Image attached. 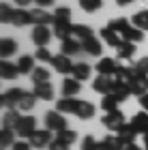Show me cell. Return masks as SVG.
Instances as JSON below:
<instances>
[{
    "instance_id": "6da1fadb",
    "label": "cell",
    "mask_w": 148,
    "mask_h": 150,
    "mask_svg": "<svg viewBox=\"0 0 148 150\" xmlns=\"http://www.w3.org/2000/svg\"><path fill=\"white\" fill-rule=\"evenodd\" d=\"M56 110H58L60 114H75L77 118H82V120H90L92 116H95V112H97L92 103L82 101V99H73V97L58 99Z\"/></svg>"
},
{
    "instance_id": "7a4b0ae2",
    "label": "cell",
    "mask_w": 148,
    "mask_h": 150,
    "mask_svg": "<svg viewBox=\"0 0 148 150\" xmlns=\"http://www.w3.org/2000/svg\"><path fill=\"white\" fill-rule=\"evenodd\" d=\"M110 28H114L118 32L120 37H123V41H131V43H140V41L144 39V30H140L137 26H133L129 24V19H125V17H118V19H112L110 24Z\"/></svg>"
},
{
    "instance_id": "3957f363",
    "label": "cell",
    "mask_w": 148,
    "mask_h": 150,
    "mask_svg": "<svg viewBox=\"0 0 148 150\" xmlns=\"http://www.w3.org/2000/svg\"><path fill=\"white\" fill-rule=\"evenodd\" d=\"M45 129L56 131V133L64 131V129H67V118H64V116L60 114L58 110H52V112L45 114Z\"/></svg>"
},
{
    "instance_id": "277c9868",
    "label": "cell",
    "mask_w": 148,
    "mask_h": 150,
    "mask_svg": "<svg viewBox=\"0 0 148 150\" xmlns=\"http://www.w3.org/2000/svg\"><path fill=\"white\" fill-rule=\"evenodd\" d=\"M37 131V120L35 116H22V120L15 127V135H19L22 139H30V135Z\"/></svg>"
},
{
    "instance_id": "5b68a950",
    "label": "cell",
    "mask_w": 148,
    "mask_h": 150,
    "mask_svg": "<svg viewBox=\"0 0 148 150\" xmlns=\"http://www.w3.org/2000/svg\"><path fill=\"white\" fill-rule=\"evenodd\" d=\"M114 86H116L114 75H97V79L92 81V90H95V92H101L103 97L114 92Z\"/></svg>"
},
{
    "instance_id": "8992f818",
    "label": "cell",
    "mask_w": 148,
    "mask_h": 150,
    "mask_svg": "<svg viewBox=\"0 0 148 150\" xmlns=\"http://www.w3.org/2000/svg\"><path fill=\"white\" fill-rule=\"evenodd\" d=\"M24 94H26V90H22V88H11V90H6V92L2 94L0 103H2L4 110H13V107L19 105V101H22Z\"/></svg>"
},
{
    "instance_id": "52a82bcc",
    "label": "cell",
    "mask_w": 148,
    "mask_h": 150,
    "mask_svg": "<svg viewBox=\"0 0 148 150\" xmlns=\"http://www.w3.org/2000/svg\"><path fill=\"white\" fill-rule=\"evenodd\" d=\"M123 125H127V122H125V114L120 112V110L107 112V114L103 116V127H105V129H110V131H114V133H116Z\"/></svg>"
},
{
    "instance_id": "ba28073f",
    "label": "cell",
    "mask_w": 148,
    "mask_h": 150,
    "mask_svg": "<svg viewBox=\"0 0 148 150\" xmlns=\"http://www.w3.org/2000/svg\"><path fill=\"white\" fill-rule=\"evenodd\" d=\"M129 90H131V94H135V97H144V94H148V75L135 73L133 79L129 81Z\"/></svg>"
},
{
    "instance_id": "9c48e42d",
    "label": "cell",
    "mask_w": 148,
    "mask_h": 150,
    "mask_svg": "<svg viewBox=\"0 0 148 150\" xmlns=\"http://www.w3.org/2000/svg\"><path fill=\"white\" fill-rule=\"evenodd\" d=\"M30 144H32V148H50V144H52V131L50 129H41V131H35L30 135Z\"/></svg>"
},
{
    "instance_id": "30bf717a",
    "label": "cell",
    "mask_w": 148,
    "mask_h": 150,
    "mask_svg": "<svg viewBox=\"0 0 148 150\" xmlns=\"http://www.w3.org/2000/svg\"><path fill=\"white\" fill-rule=\"evenodd\" d=\"M50 64H54V71H56V73H62V75L73 73V67H75V64L71 62V58L64 56V54H58V56H54Z\"/></svg>"
},
{
    "instance_id": "8fae6325",
    "label": "cell",
    "mask_w": 148,
    "mask_h": 150,
    "mask_svg": "<svg viewBox=\"0 0 148 150\" xmlns=\"http://www.w3.org/2000/svg\"><path fill=\"white\" fill-rule=\"evenodd\" d=\"M52 39V32L47 26H35V30H32V43H35L37 47H47Z\"/></svg>"
},
{
    "instance_id": "7c38bea8",
    "label": "cell",
    "mask_w": 148,
    "mask_h": 150,
    "mask_svg": "<svg viewBox=\"0 0 148 150\" xmlns=\"http://www.w3.org/2000/svg\"><path fill=\"white\" fill-rule=\"evenodd\" d=\"M116 135H118V137L125 142V146H127V144H135V137H137V129L133 127L131 122H127V125H123V127H120L118 131H116Z\"/></svg>"
},
{
    "instance_id": "4fadbf2b",
    "label": "cell",
    "mask_w": 148,
    "mask_h": 150,
    "mask_svg": "<svg viewBox=\"0 0 148 150\" xmlns=\"http://www.w3.org/2000/svg\"><path fill=\"white\" fill-rule=\"evenodd\" d=\"M99 150H125V142L118 135H105L99 142Z\"/></svg>"
},
{
    "instance_id": "5bb4252c",
    "label": "cell",
    "mask_w": 148,
    "mask_h": 150,
    "mask_svg": "<svg viewBox=\"0 0 148 150\" xmlns=\"http://www.w3.org/2000/svg\"><path fill=\"white\" fill-rule=\"evenodd\" d=\"M19 120H22V116H19L17 107H13V110H4V114H2V129H13V131H15V127H17Z\"/></svg>"
},
{
    "instance_id": "9a60e30c",
    "label": "cell",
    "mask_w": 148,
    "mask_h": 150,
    "mask_svg": "<svg viewBox=\"0 0 148 150\" xmlns=\"http://www.w3.org/2000/svg\"><path fill=\"white\" fill-rule=\"evenodd\" d=\"M82 52V41L75 39V37H69L62 41V47H60V54L64 56H73V54H79Z\"/></svg>"
},
{
    "instance_id": "2e32d148",
    "label": "cell",
    "mask_w": 148,
    "mask_h": 150,
    "mask_svg": "<svg viewBox=\"0 0 148 150\" xmlns=\"http://www.w3.org/2000/svg\"><path fill=\"white\" fill-rule=\"evenodd\" d=\"M118 67L120 64L114 58H101L99 62H97V73L99 75H114V73L118 71Z\"/></svg>"
},
{
    "instance_id": "e0dca14e",
    "label": "cell",
    "mask_w": 148,
    "mask_h": 150,
    "mask_svg": "<svg viewBox=\"0 0 148 150\" xmlns=\"http://www.w3.org/2000/svg\"><path fill=\"white\" fill-rule=\"evenodd\" d=\"M11 24H13V26H28V24H32L30 11H28V9H13Z\"/></svg>"
},
{
    "instance_id": "ac0fdd59",
    "label": "cell",
    "mask_w": 148,
    "mask_h": 150,
    "mask_svg": "<svg viewBox=\"0 0 148 150\" xmlns=\"http://www.w3.org/2000/svg\"><path fill=\"white\" fill-rule=\"evenodd\" d=\"M30 17H32V24H35V26L54 24V15H52V13H45V9H35V11H30Z\"/></svg>"
},
{
    "instance_id": "d6986e66",
    "label": "cell",
    "mask_w": 148,
    "mask_h": 150,
    "mask_svg": "<svg viewBox=\"0 0 148 150\" xmlns=\"http://www.w3.org/2000/svg\"><path fill=\"white\" fill-rule=\"evenodd\" d=\"M82 90V81H77L75 77H67L62 81V97H75Z\"/></svg>"
},
{
    "instance_id": "ffe728a7",
    "label": "cell",
    "mask_w": 148,
    "mask_h": 150,
    "mask_svg": "<svg viewBox=\"0 0 148 150\" xmlns=\"http://www.w3.org/2000/svg\"><path fill=\"white\" fill-rule=\"evenodd\" d=\"M101 39L105 41L110 47H118L120 43H123V39H120V35L114 28H110V26H105V28H101Z\"/></svg>"
},
{
    "instance_id": "44dd1931",
    "label": "cell",
    "mask_w": 148,
    "mask_h": 150,
    "mask_svg": "<svg viewBox=\"0 0 148 150\" xmlns=\"http://www.w3.org/2000/svg\"><path fill=\"white\" fill-rule=\"evenodd\" d=\"M32 92H35L37 99H43V101H52L54 99V88H52L50 81H45V84H35Z\"/></svg>"
},
{
    "instance_id": "7402d4cb",
    "label": "cell",
    "mask_w": 148,
    "mask_h": 150,
    "mask_svg": "<svg viewBox=\"0 0 148 150\" xmlns=\"http://www.w3.org/2000/svg\"><path fill=\"white\" fill-rule=\"evenodd\" d=\"M116 56L120 60H131L135 56V43H131V41H123L118 47H116Z\"/></svg>"
},
{
    "instance_id": "603a6c76",
    "label": "cell",
    "mask_w": 148,
    "mask_h": 150,
    "mask_svg": "<svg viewBox=\"0 0 148 150\" xmlns=\"http://www.w3.org/2000/svg\"><path fill=\"white\" fill-rule=\"evenodd\" d=\"M82 50H84L86 54H90V56H101L103 47H101V41H99L97 37H90V39L82 41Z\"/></svg>"
},
{
    "instance_id": "cb8c5ba5",
    "label": "cell",
    "mask_w": 148,
    "mask_h": 150,
    "mask_svg": "<svg viewBox=\"0 0 148 150\" xmlns=\"http://www.w3.org/2000/svg\"><path fill=\"white\" fill-rule=\"evenodd\" d=\"M17 73H19L17 64H11L9 60H2V62H0V77H2V79L11 81V79H15Z\"/></svg>"
},
{
    "instance_id": "d4e9b609",
    "label": "cell",
    "mask_w": 148,
    "mask_h": 150,
    "mask_svg": "<svg viewBox=\"0 0 148 150\" xmlns=\"http://www.w3.org/2000/svg\"><path fill=\"white\" fill-rule=\"evenodd\" d=\"M131 125L137 129V133H148V112H140L133 116Z\"/></svg>"
},
{
    "instance_id": "484cf974",
    "label": "cell",
    "mask_w": 148,
    "mask_h": 150,
    "mask_svg": "<svg viewBox=\"0 0 148 150\" xmlns=\"http://www.w3.org/2000/svg\"><path fill=\"white\" fill-rule=\"evenodd\" d=\"M35 56H22V58H19V62H17V69H19V73H22V75H28V73H32V71H35L37 69V67H35Z\"/></svg>"
},
{
    "instance_id": "4316f807",
    "label": "cell",
    "mask_w": 148,
    "mask_h": 150,
    "mask_svg": "<svg viewBox=\"0 0 148 150\" xmlns=\"http://www.w3.org/2000/svg\"><path fill=\"white\" fill-rule=\"evenodd\" d=\"M17 52V43L13 39H2L0 41V56H2V60H6L11 56V54Z\"/></svg>"
},
{
    "instance_id": "83f0119b",
    "label": "cell",
    "mask_w": 148,
    "mask_h": 150,
    "mask_svg": "<svg viewBox=\"0 0 148 150\" xmlns=\"http://www.w3.org/2000/svg\"><path fill=\"white\" fill-rule=\"evenodd\" d=\"M54 37H58L60 41L73 37V24H54Z\"/></svg>"
},
{
    "instance_id": "f1b7e54d",
    "label": "cell",
    "mask_w": 148,
    "mask_h": 150,
    "mask_svg": "<svg viewBox=\"0 0 148 150\" xmlns=\"http://www.w3.org/2000/svg\"><path fill=\"white\" fill-rule=\"evenodd\" d=\"M73 37L79 39V41H86V39H90L95 35H92L90 26H86V24H73Z\"/></svg>"
},
{
    "instance_id": "f546056e",
    "label": "cell",
    "mask_w": 148,
    "mask_h": 150,
    "mask_svg": "<svg viewBox=\"0 0 148 150\" xmlns=\"http://www.w3.org/2000/svg\"><path fill=\"white\" fill-rule=\"evenodd\" d=\"M90 64H86V62H77L75 67H73V77H75L77 81H84V79H88L90 77Z\"/></svg>"
},
{
    "instance_id": "4dcf8cb0",
    "label": "cell",
    "mask_w": 148,
    "mask_h": 150,
    "mask_svg": "<svg viewBox=\"0 0 148 150\" xmlns=\"http://www.w3.org/2000/svg\"><path fill=\"white\" fill-rule=\"evenodd\" d=\"M54 24H71V9L69 6H58L54 11Z\"/></svg>"
},
{
    "instance_id": "1f68e13d",
    "label": "cell",
    "mask_w": 148,
    "mask_h": 150,
    "mask_svg": "<svg viewBox=\"0 0 148 150\" xmlns=\"http://www.w3.org/2000/svg\"><path fill=\"white\" fill-rule=\"evenodd\" d=\"M131 24H133V26H137L140 30H148V9H142V11H137L135 15H133Z\"/></svg>"
},
{
    "instance_id": "d6a6232c",
    "label": "cell",
    "mask_w": 148,
    "mask_h": 150,
    "mask_svg": "<svg viewBox=\"0 0 148 150\" xmlns=\"http://www.w3.org/2000/svg\"><path fill=\"white\" fill-rule=\"evenodd\" d=\"M35 103H37V97H35V92H26L24 97H22V101H19L17 110H19V112H30L32 107H35Z\"/></svg>"
},
{
    "instance_id": "836d02e7",
    "label": "cell",
    "mask_w": 148,
    "mask_h": 150,
    "mask_svg": "<svg viewBox=\"0 0 148 150\" xmlns=\"http://www.w3.org/2000/svg\"><path fill=\"white\" fill-rule=\"evenodd\" d=\"M118 103H120V101H118V97L112 92V94H105V97H103V101H101V107H103V112L107 114V112L118 110Z\"/></svg>"
},
{
    "instance_id": "e575fe53",
    "label": "cell",
    "mask_w": 148,
    "mask_h": 150,
    "mask_svg": "<svg viewBox=\"0 0 148 150\" xmlns=\"http://www.w3.org/2000/svg\"><path fill=\"white\" fill-rule=\"evenodd\" d=\"M30 77H32L35 84H45V81H50V71L45 69V67H37V69L30 73Z\"/></svg>"
},
{
    "instance_id": "d590c367",
    "label": "cell",
    "mask_w": 148,
    "mask_h": 150,
    "mask_svg": "<svg viewBox=\"0 0 148 150\" xmlns=\"http://www.w3.org/2000/svg\"><path fill=\"white\" fill-rule=\"evenodd\" d=\"M13 144H15V131H13V129H2V131H0V146L9 148Z\"/></svg>"
},
{
    "instance_id": "8d00e7d4",
    "label": "cell",
    "mask_w": 148,
    "mask_h": 150,
    "mask_svg": "<svg viewBox=\"0 0 148 150\" xmlns=\"http://www.w3.org/2000/svg\"><path fill=\"white\" fill-rule=\"evenodd\" d=\"M58 139H60V142H64V144H69V146H71L73 142L77 139V133H75V131H71V129H64V131H60V133H58Z\"/></svg>"
},
{
    "instance_id": "74e56055",
    "label": "cell",
    "mask_w": 148,
    "mask_h": 150,
    "mask_svg": "<svg viewBox=\"0 0 148 150\" xmlns=\"http://www.w3.org/2000/svg\"><path fill=\"white\" fill-rule=\"evenodd\" d=\"M79 6H82L86 13H92V11L101 9V0H79Z\"/></svg>"
},
{
    "instance_id": "f35d334b",
    "label": "cell",
    "mask_w": 148,
    "mask_h": 150,
    "mask_svg": "<svg viewBox=\"0 0 148 150\" xmlns=\"http://www.w3.org/2000/svg\"><path fill=\"white\" fill-rule=\"evenodd\" d=\"M79 150H99V142L92 137V135H86V137L82 139V146H79Z\"/></svg>"
},
{
    "instance_id": "ab89813d",
    "label": "cell",
    "mask_w": 148,
    "mask_h": 150,
    "mask_svg": "<svg viewBox=\"0 0 148 150\" xmlns=\"http://www.w3.org/2000/svg\"><path fill=\"white\" fill-rule=\"evenodd\" d=\"M11 15H13V9H11V6L9 4H0V22H2V24H9L11 22Z\"/></svg>"
},
{
    "instance_id": "60d3db41",
    "label": "cell",
    "mask_w": 148,
    "mask_h": 150,
    "mask_svg": "<svg viewBox=\"0 0 148 150\" xmlns=\"http://www.w3.org/2000/svg\"><path fill=\"white\" fill-rule=\"evenodd\" d=\"M35 58L37 60H41V62H52V54H50V50H47V47H39V50H37V54H35Z\"/></svg>"
},
{
    "instance_id": "b9f144b4",
    "label": "cell",
    "mask_w": 148,
    "mask_h": 150,
    "mask_svg": "<svg viewBox=\"0 0 148 150\" xmlns=\"http://www.w3.org/2000/svg\"><path fill=\"white\" fill-rule=\"evenodd\" d=\"M133 67H135V71H137L140 75H148V56L140 58V60H137V62L133 64Z\"/></svg>"
},
{
    "instance_id": "7bdbcfd3",
    "label": "cell",
    "mask_w": 148,
    "mask_h": 150,
    "mask_svg": "<svg viewBox=\"0 0 148 150\" xmlns=\"http://www.w3.org/2000/svg\"><path fill=\"white\" fill-rule=\"evenodd\" d=\"M11 150H32V144L28 139H19V142H15V144L11 146Z\"/></svg>"
},
{
    "instance_id": "ee69618b",
    "label": "cell",
    "mask_w": 148,
    "mask_h": 150,
    "mask_svg": "<svg viewBox=\"0 0 148 150\" xmlns=\"http://www.w3.org/2000/svg\"><path fill=\"white\" fill-rule=\"evenodd\" d=\"M47 150H69V144H64V142H60V139L56 137V139H54L52 144H50Z\"/></svg>"
},
{
    "instance_id": "f6af8a7d",
    "label": "cell",
    "mask_w": 148,
    "mask_h": 150,
    "mask_svg": "<svg viewBox=\"0 0 148 150\" xmlns=\"http://www.w3.org/2000/svg\"><path fill=\"white\" fill-rule=\"evenodd\" d=\"M35 2H37L39 9H45V6H52L54 4V0H35Z\"/></svg>"
},
{
    "instance_id": "bcb514c9",
    "label": "cell",
    "mask_w": 148,
    "mask_h": 150,
    "mask_svg": "<svg viewBox=\"0 0 148 150\" xmlns=\"http://www.w3.org/2000/svg\"><path fill=\"white\" fill-rule=\"evenodd\" d=\"M140 105H142V110H144V112H148V94L140 97Z\"/></svg>"
},
{
    "instance_id": "7dc6e473",
    "label": "cell",
    "mask_w": 148,
    "mask_h": 150,
    "mask_svg": "<svg viewBox=\"0 0 148 150\" xmlns=\"http://www.w3.org/2000/svg\"><path fill=\"white\" fill-rule=\"evenodd\" d=\"M30 2H35V0H15V4L19 6V9H26V6H28Z\"/></svg>"
},
{
    "instance_id": "c3c4849f",
    "label": "cell",
    "mask_w": 148,
    "mask_h": 150,
    "mask_svg": "<svg viewBox=\"0 0 148 150\" xmlns=\"http://www.w3.org/2000/svg\"><path fill=\"white\" fill-rule=\"evenodd\" d=\"M131 2H135V0H116L118 6H127V4H131Z\"/></svg>"
},
{
    "instance_id": "681fc988",
    "label": "cell",
    "mask_w": 148,
    "mask_h": 150,
    "mask_svg": "<svg viewBox=\"0 0 148 150\" xmlns=\"http://www.w3.org/2000/svg\"><path fill=\"white\" fill-rule=\"evenodd\" d=\"M125 150H144V148H140L137 144H127V146H125Z\"/></svg>"
},
{
    "instance_id": "f907efd6",
    "label": "cell",
    "mask_w": 148,
    "mask_h": 150,
    "mask_svg": "<svg viewBox=\"0 0 148 150\" xmlns=\"http://www.w3.org/2000/svg\"><path fill=\"white\" fill-rule=\"evenodd\" d=\"M144 146H146V150H148V133H144Z\"/></svg>"
}]
</instances>
